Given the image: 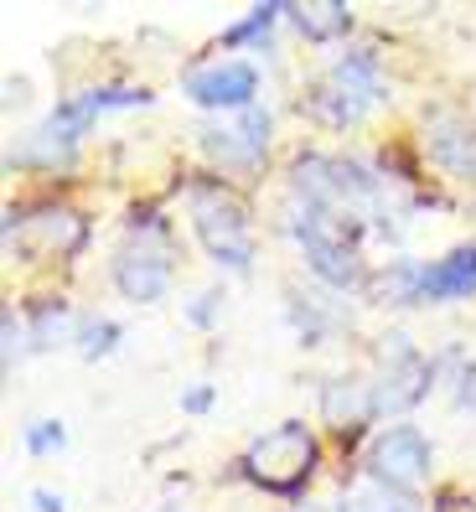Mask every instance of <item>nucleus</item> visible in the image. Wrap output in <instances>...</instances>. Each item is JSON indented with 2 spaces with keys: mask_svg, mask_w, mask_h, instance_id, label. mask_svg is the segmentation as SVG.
I'll return each instance as SVG.
<instances>
[{
  "mask_svg": "<svg viewBox=\"0 0 476 512\" xmlns=\"http://www.w3.org/2000/svg\"><path fill=\"white\" fill-rule=\"evenodd\" d=\"M26 342H32L26 321H16V311H6V368H16L21 357H26Z\"/></svg>",
  "mask_w": 476,
  "mask_h": 512,
  "instance_id": "obj_22",
  "label": "nucleus"
},
{
  "mask_svg": "<svg viewBox=\"0 0 476 512\" xmlns=\"http://www.w3.org/2000/svg\"><path fill=\"white\" fill-rule=\"evenodd\" d=\"M389 295L399 306H451V300L476 295V249H451L430 264L399 259L389 269Z\"/></svg>",
  "mask_w": 476,
  "mask_h": 512,
  "instance_id": "obj_6",
  "label": "nucleus"
},
{
  "mask_svg": "<svg viewBox=\"0 0 476 512\" xmlns=\"http://www.w3.org/2000/svg\"><path fill=\"white\" fill-rule=\"evenodd\" d=\"M430 466H435V450L414 425H389L368 445V481H383V487H394V492L425 487Z\"/></svg>",
  "mask_w": 476,
  "mask_h": 512,
  "instance_id": "obj_8",
  "label": "nucleus"
},
{
  "mask_svg": "<svg viewBox=\"0 0 476 512\" xmlns=\"http://www.w3.org/2000/svg\"><path fill=\"white\" fill-rule=\"evenodd\" d=\"M383 99V73H378V57L373 52H342L332 68H326L316 83H311V119L326 130H347L357 125L373 104Z\"/></svg>",
  "mask_w": 476,
  "mask_h": 512,
  "instance_id": "obj_5",
  "label": "nucleus"
},
{
  "mask_svg": "<svg viewBox=\"0 0 476 512\" xmlns=\"http://www.w3.org/2000/svg\"><path fill=\"white\" fill-rule=\"evenodd\" d=\"M21 445L32 450V456H52V450H63L68 445V430H63V419H32L21 435Z\"/></svg>",
  "mask_w": 476,
  "mask_h": 512,
  "instance_id": "obj_20",
  "label": "nucleus"
},
{
  "mask_svg": "<svg viewBox=\"0 0 476 512\" xmlns=\"http://www.w3.org/2000/svg\"><path fill=\"white\" fill-rule=\"evenodd\" d=\"M290 21L301 26L306 42H332L352 26V11L342 6V0H311V6H290Z\"/></svg>",
  "mask_w": 476,
  "mask_h": 512,
  "instance_id": "obj_14",
  "label": "nucleus"
},
{
  "mask_svg": "<svg viewBox=\"0 0 476 512\" xmlns=\"http://www.w3.org/2000/svg\"><path fill=\"white\" fill-rule=\"evenodd\" d=\"M182 94L197 109L244 114V109H254V94H259V68L244 63V57H218V63H202L182 78Z\"/></svg>",
  "mask_w": 476,
  "mask_h": 512,
  "instance_id": "obj_10",
  "label": "nucleus"
},
{
  "mask_svg": "<svg viewBox=\"0 0 476 512\" xmlns=\"http://www.w3.org/2000/svg\"><path fill=\"white\" fill-rule=\"evenodd\" d=\"M11 233H21L26 249H37V254H78L83 238H88V223L78 213H68V207H42V213H32V218L11 213L6 238Z\"/></svg>",
  "mask_w": 476,
  "mask_h": 512,
  "instance_id": "obj_12",
  "label": "nucleus"
},
{
  "mask_svg": "<svg viewBox=\"0 0 476 512\" xmlns=\"http://www.w3.org/2000/svg\"><path fill=\"white\" fill-rule=\"evenodd\" d=\"M430 145V156L445 166V171H456V176H471L476 171V140H471V130L466 125H456V119H451V125H435V135L425 140Z\"/></svg>",
  "mask_w": 476,
  "mask_h": 512,
  "instance_id": "obj_15",
  "label": "nucleus"
},
{
  "mask_svg": "<svg viewBox=\"0 0 476 512\" xmlns=\"http://www.w3.org/2000/svg\"><path fill=\"white\" fill-rule=\"evenodd\" d=\"M26 331H32V347H57V342L78 337V326H73L63 300H42V306L32 311V321H26Z\"/></svg>",
  "mask_w": 476,
  "mask_h": 512,
  "instance_id": "obj_16",
  "label": "nucleus"
},
{
  "mask_svg": "<svg viewBox=\"0 0 476 512\" xmlns=\"http://www.w3.org/2000/svg\"><path fill=\"white\" fill-rule=\"evenodd\" d=\"M285 228L321 285H332V290L363 285V218H347V213H332V207L295 197Z\"/></svg>",
  "mask_w": 476,
  "mask_h": 512,
  "instance_id": "obj_1",
  "label": "nucleus"
},
{
  "mask_svg": "<svg viewBox=\"0 0 476 512\" xmlns=\"http://www.w3.org/2000/svg\"><path fill=\"white\" fill-rule=\"evenodd\" d=\"M321 414H326V425L352 435V430H363L368 419H378L373 409V388L363 378H332L321 388Z\"/></svg>",
  "mask_w": 476,
  "mask_h": 512,
  "instance_id": "obj_13",
  "label": "nucleus"
},
{
  "mask_svg": "<svg viewBox=\"0 0 476 512\" xmlns=\"http://www.w3.org/2000/svg\"><path fill=\"white\" fill-rule=\"evenodd\" d=\"M316 461H321L316 430L306 425V419H285V425L254 435L238 466H244V476L254 481L259 492H270V497H301L306 481L316 476Z\"/></svg>",
  "mask_w": 476,
  "mask_h": 512,
  "instance_id": "obj_3",
  "label": "nucleus"
},
{
  "mask_svg": "<svg viewBox=\"0 0 476 512\" xmlns=\"http://www.w3.org/2000/svg\"><path fill=\"white\" fill-rule=\"evenodd\" d=\"M166 512H182V507H166Z\"/></svg>",
  "mask_w": 476,
  "mask_h": 512,
  "instance_id": "obj_26",
  "label": "nucleus"
},
{
  "mask_svg": "<svg viewBox=\"0 0 476 512\" xmlns=\"http://www.w3.org/2000/svg\"><path fill=\"white\" fill-rule=\"evenodd\" d=\"M32 507H37V512H68V497H63V492L37 487V492H32Z\"/></svg>",
  "mask_w": 476,
  "mask_h": 512,
  "instance_id": "obj_24",
  "label": "nucleus"
},
{
  "mask_svg": "<svg viewBox=\"0 0 476 512\" xmlns=\"http://www.w3.org/2000/svg\"><path fill=\"white\" fill-rule=\"evenodd\" d=\"M218 311H223V290H202V295H192L187 321H192V326H213V321H218Z\"/></svg>",
  "mask_w": 476,
  "mask_h": 512,
  "instance_id": "obj_21",
  "label": "nucleus"
},
{
  "mask_svg": "<svg viewBox=\"0 0 476 512\" xmlns=\"http://www.w3.org/2000/svg\"><path fill=\"white\" fill-rule=\"evenodd\" d=\"M295 512H342V502H332V507H295Z\"/></svg>",
  "mask_w": 476,
  "mask_h": 512,
  "instance_id": "obj_25",
  "label": "nucleus"
},
{
  "mask_svg": "<svg viewBox=\"0 0 476 512\" xmlns=\"http://www.w3.org/2000/svg\"><path fill=\"white\" fill-rule=\"evenodd\" d=\"M171 228L156 218V213H135L130 228H125V244H119L114 254V285L125 300H135V306H151V300H161L171 290Z\"/></svg>",
  "mask_w": 476,
  "mask_h": 512,
  "instance_id": "obj_4",
  "label": "nucleus"
},
{
  "mask_svg": "<svg viewBox=\"0 0 476 512\" xmlns=\"http://www.w3.org/2000/svg\"><path fill=\"white\" fill-rule=\"evenodd\" d=\"M342 512H420L404 492H394V487H383V481H363L347 502H342Z\"/></svg>",
  "mask_w": 476,
  "mask_h": 512,
  "instance_id": "obj_18",
  "label": "nucleus"
},
{
  "mask_svg": "<svg viewBox=\"0 0 476 512\" xmlns=\"http://www.w3.org/2000/svg\"><path fill=\"white\" fill-rule=\"evenodd\" d=\"M207 404H213V388H207V383H197V388L182 394V414H207Z\"/></svg>",
  "mask_w": 476,
  "mask_h": 512,
  "instance_id": "obj_23",
  "label": "nucleus"
},
{
  "mask_svg": "<svg viewBox=\"0 0 476 512\" xmlns=\"http://www.w3.org/2000/svg\"><path fill=\"white\" fill-rule=\"evenodd\" d=\"M94 119H99V109L88 104V94L63 99V104H57L32 135H26V145H21V166H42V171L68 166V161H73V150L83 145V135L94 130Z\"/></svg>",
  "mask_w": 476,
  "mask_h": 512,
  "instance_id": "obj_9",
  "label": "nucleus"
},
{
  "mask_svg": "<svg viewBox=\"0 0 476 512\" xmlns=\"http://www.w3.org/2000/svg\"><path fill=\"white\" fill-rule=\"evenodd\" d=\"M187 213H192V233L207 249V259L228 269V275H249L254 269V223H249V207L238 202V192L213 182V176H197L187 187Z\"/></svg>",
  "mask_w": 476,
  "mask_h": 512,
  "instance_id": "obj_2",
  "label": "nucleus"
},
{
  "mask_svg": "<svg viewBox=\"0 0 476 512\" xmlns=\"http://www.w3.org/2000/svg\"><path fill=\"white\" fill-rule=\"evenodd\" d=\"M430 383H435V363L414 347L409 337H383V347H378V373L368 378V388H373V409L378 414H404V409H414L425 394H430Z\"/></svg>",
  "mask_w": 476,
  "mask_h": 512,
  "instance_id": "obj_7",
  "label": "nucleus"
},
{
  "mask_svg": "<svg viewBox=\"0 0 476 512\" xmlns=\"http://www.w3.org/2000/svg\"><path fill=\"white\" fill-rule=\"evenodd\" d=\"M119 337H125V331H119V321H109V316H88V321H78V357H88V363H94V357H109L114 347H119Z\"/></svg>",
  "mask_w": 476,
  "mask_h": 512,
  "instance_id": "obj_19",
  "label": "nucleus"
},
{
  "mask_svg": "<svg viewBox=\"0 0 476 512\" xmlns=\"http://www.w3.org/2000/svg\"><path fill=\"white\" fill-rule=\"evenodd\" d=\"M290 16V6H280V0H270V6H254L244 21H233L228 32H223V47H249V42H270L275 32V21Z\"/></svg>",
  "mask_w": 476,
  "mask_h": 512,
  "instance_id": "obj_17",
  "label": "nucleus"
},
{
  "mask_svg": "<svg viewBox=\"0 0 476 512\" xmlns=\"http://www.w3.org/2000/svg\"><path fill=\"white\" fill-rule=\"evenodd\" d=\"M202 150L213 156L218 166H238L249 171L264 161V150H270V109H244V114H228L218 125H202Z\"/></svg>",
  "mask_w": 476,
  "mask_h": 512,
  "instance_id": "obj_11",
  "label": "nucleus"
}]
</instances>
